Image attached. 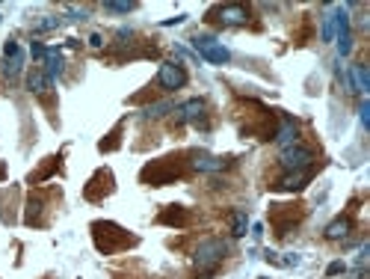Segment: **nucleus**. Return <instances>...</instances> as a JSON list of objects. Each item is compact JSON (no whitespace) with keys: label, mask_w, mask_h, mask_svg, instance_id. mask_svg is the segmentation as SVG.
I'll return each instance as SVG.
<instances>
[{"label":"nucleus","mask_w":370,"mask_h":279,"mask_svg":"<svg viewBox=\"0 0 370 279\" xmlns=\"http://www.w3.org/2000/svg\"><path fill=\"white\" fill-rule=\"evenodd\" d=\"M184 21H187V15H175V18H166L163 27H178V24H184Z\"/></svg>","instance_id":"30"},{"label":"nucleus","mask_w":370,"mask_h":279,"mask_svg":"<svg viewBox=\"0 0 370 279\" xmlns=\"http://www.w3.org/2000/svg\"><path fill=\"white\" fill-rule=\"evenodd\" d=\"M353 229H355L353 217L341 214V217H335L326 229H323V238H326V241H346V238L353 235Z\"/></svg>","instance_id":"15"},{"label":"nucleus","mask_w":370,"mask_h":279,"mask_svg":"<svg viewBox=\"0 0 370 279\" xmlns=\"http://www.w3.org/2000/svg\"><path fill=\"white\" fill-rule=\"evenodd\" d=\"M104 9H107V13H113V15H128V13L137 9V3H133V0H107Z\"/></svg>","instance_id":"23"},{"label":"nucleus","mask_w":370,"mask_h":279,"mask_svg":"<svg viewBox=\"0 0 370 279\" xmlns=\"http://www.w3.org/2000/svg\"><path fill=\"white\" fill-rule=\"evenodd\" d=\"M302 217H305V211H302V205H296V202L273 205V211H270V223L276 226V235L278 238L290 235V232H294L299 223H302Z\"/></svg>","instance_id":"3"},{"label":"nucleus","mask_w":370,"mask_h":279,"mask_svg":"<svg viewBox=\"0 0 370 279\" xmlns=\"http://www.w3.org/2000/svg\"><path fill=\"white\" fill-rule=\"evenodd\" d=\"M314 170H302V173H287L285 178H278V182L273 184L276 191H302L308 182H311Z\"/></svg>","instance_id":"16"},{"label":"nucleus","mask_w":370,"mask_h":279,"mask_svg":"<svg viewBox=\"0 0 370 279\" xmlns=\"http://www.w3.org/2000/svg\"><path fill=\"white\" fill-rule=\"evenodd\" d=\"M157 86L166 89V93H178L181 86H187V69H184V63H175V60L160 63V69H157Z\"/></svg>","instance_id":"7"},{"label":"nucleus","mask_w":370,"mask_h":279,"mask_svg":"<svg viewBox=\"0 0 370 279\" xmlns=\"http://www.w3.org/2000/svg\"><path fill=\"white\" fill-rule=\"evenodd\" d=\"M314 152L308 146H299V143H294V146L282 149V154H278V166H282L285 173H302V170H314Z\"/></svg>","instance_id":"4"},{"label":"nucleus","mask_w":370,"mask_h":279,"mask_svg":"<svg viewBox=\"0 0 370 279\" xmlns=\"http://www.w3.org/2000/svg\"><path fill=\"white\" fill-rule=\"evenodd\" d=\"M107 193H113V173L98 170L92 178H89V184L83 187V196L89 199V202H101Z\"/></svg>","instance_id":"10"},{"label":"nucleus","mask_w":370,"mask_h":279,"mask_svg":"<svg viewBox=\"0 0 370 279\" xmlns=\"http://www.w3.org/2000/svg\"><path fill=\"white\" fill-rule=\"evenodd\" d=\"M92 241H95V247L98 253H119V250H125L131 247V244H137V238L128 235L121 226H116V223H110V220H95L92 223Z\"/></svg>","instance_id":"1"},{"label":"nucleus","mask_w":370,"mask_h":279,"mask_svg":"<svg viewBox=\"0 0 370 279\" xmlns=\"http://www.w3.org/2000/svg\"><path fill=\"white\" fill-rule=\"evenodd\" d=\"M273 140H276L282 149H287V146H294V143H299V122L282 113V116H278V128H276V134H273Z\"/></svg>","instance_id":"14"},{"label":"nucleus","mask_w":370,"mask_h":279,"mask_svg":"<svg viewBox=\"0 0 370 279\" xmlns=\"http://www.w3.org/2000/svg\"><path fill=\"white\" fill-rule=\"evenodd\" d=\"M48 89H51V77L44 74L42 65H33L30 74H27V93H33V95H44Z\"/></svg>","instance_id":"17"},{"label":"nucleus","mask_w":370,"mask_h":279,"mask_svg":"<svg viewBox=\"0 0 370 279\" xmlns=\"http://www.w3.org/2000/svg\"><path fill=\"white\" fill-rule=\"evenodd\" d=\"M346 271V262H332L329 267H326V276H338V273H344Z\"/></svg>","instance_id":"28"},{"label":"nucleus","mask_w":370,"mask_h":279,"mask_svg":"<svg viewBox=\"0 0 370 279\" xmlns=\"http://www.w3.org/2000/svg\"><path fill=\"white\" fill-rule=\"evenodd\" d=\"M190 42H193V51L199 54L201 60H208V63H214V65H222V63L231 60L228 48L217 36H208V33H205V36H193Z\"/></svg>","instance_id":"6"},{"label":"nucleus","mask_w":370,"mask_h":279,"mask_svg":"<svg viewBox=\"0 0 370 279\" xmlns=\"http://www.w3.org/2000/svg\"><path fill=\"white\" fill-rule=\"evenodd\" d=\"M335 39V9L323 15V42H332Z\"/></svg>","instance_id":"25"},{"label":"nucleus","mask_w":370,"mask_h":279,"mask_svg":"<svg viewBox=\"0 0 370 279\" xmlns=\"http://www.w3.org/2000/svg\"><path fill=\"white\" fill-rule=\"evenodd\" d=\"M335 36H338V57L353 54V30H350V9L335 6Z\"/></svg>","instance_id":"9"},{"label":"nucleus","mask_w":370,"mask_h":279,"mask_svg":"<svg viewBox=\"0 0 370 279\" xmlns=\"http://www.w3.org/2000/svg\"><path fill=\"white\" fill-rule=\"evenodd\" d=\"M228 220H231V238H243L246 229H249V217H246V211L234 208L228 214Z\"/></svg>","instance_id":"21"},{"label":"nucleus","mask_w":370,"mask_h":279,"mask_svg":"<svg viewBox=\"0 0 370 279\" xmlns=\"http://www.w3.org/2000/svg\"><path fill=\"white\" fill-rule=\"evenodd\" d=\"M60 24H62L60 15H44L42 21H36V24H33V33H48V30H57Z\"/></svg>","instance_id":"24"},{"label":"nucleus","mask_w":370,"mask_h":279,"mask_svg":"<svg viewBox=\"0 0 370 279\" xmlns=\"http://www.w3.org/2000/svg\"><path fill=\"white\" fill-rule=\"evenodd\" d=\"M205 98H190L181 107H175V125H190V122H196V125H205Z\"/></svg>","instance_id":"11"},{"label":"nucleus","mask_w":370,"mask_h":279,"mask_svg":"<svg viewBox=\"0 0 370 279\" xmlns=\"http://www.w3.org/2000/svg\"><path fill=\"white\" fill-rule=\"evenodd\" d=\"M89 48L101 51V48H104V36H101V33H92V36H89Z\"/></svg>","instance_id":"29"},{"label":"nucleus","mask_w":370,"mask_h":279,"mask_svg":"<svg viewBox=\"0 0 370 279\" xmlns=\"http://www.w3.org/2000/svg\"><path fill=\"white\" fill-rule=\"evenodd\" d=\"M175 158H163V161H154L142 170V182L145 184H154V187H163V184H172L175 178H181V166L172 164Z\"/></svg>","instance_id":"5"},{"label":"nucleus","mask_w":370,"mask_h":279,"mask_svg":"<svg viewBox=\"0 0 370 279\" xmlns=\"http://www.w3.org/2000/svg\"><path fill=\"white\" fill-rule=\"evenodd\" d=\"M187 166L196 173H222L231 166V158H217V154H208V152H193Z\"/></svg>","instance_id":"12"},{"label":"nucleus","mask_w":370,"mask_h":279,"mask_svg":"<svg viewBox=\"0 0 370 279\" xmlns=\"http://www.w3.org/2000/svg\"><path fill=\"white\" fill-rule=\"evenodd\" d=\"M3 54H6V63H3V77H6L9 83H12V81H18L21 69H24V60H27V54L21 51V45H18L15 39H12V42H6Z\"/></svg>","instance_id":"13"},{"label":"nucleus","mask_w":370,"mask_h":279,"mask_svg":"<svg viewBox=\"0 0 370 279\" xmlns=\"http://www.w3.org/2000/svg\"><path fill=\"white\" fill-rule=\"evenodd\" d=\"M62 69H65V60H62V54L57 51V48H48V57H44V74L51 77H60L62 74Z\"/></svg>","instance_id":"19"},{"label":"nucleus","mask_w":370,"mask_h":279,"mask_svg":"<svg viewBox=\"0 0 370 279\" xmlns=\"http://www.w3.org/2000/svg\"><path fill=\"white\" fill-rule=\"evenodd\" d=\"M172 110H175V102H157L142 110V119H160L166 113H172Z\"/></svg>","instance_id":"22"},{"label":"nucleus","mask_w":370,"mask_h":279,"mask_svg":"<svg viewBox=\"0 0 370 279\" xmlns=\"http://www.w3.org/2000/svg\"><path fill=\"white\" fill-rule=\"evenodd\" d=\"M249 6H243V3H226V6H217L214 13H210V21H219L222 27H243V24H249Z\"/></svg>","instance_id":"8"},{"label":"nucleus","mask_w":370,"mask_h":279,"mask_svg":"<svg viewBox=\"0 0 370 279\" xmlns=\"http://www.w3.org/2000/svg\"><path fill=\"white\" fill-rule=\"evenodd\" d=\"M226 255H228V244L226 241H222V238H205L193 253V264H196L199 273L210 276L222 262H226Z\"/></svg>","instance_id":"2"},{"label":"nucleus","mask_w":370,"mask_h":279,"mask_svg":"<svg viewBox=\"0 0 370 279\" xmlns=\"http://www.w3.org/2000/svg\"><path fill=\"white\" fill-rule=\"evenodd\" d=\"M350 74H353L355 93H358V95H367V93H370V74H367V65H364V63H355L353 69H350Z\"/></svg>","instance_id":"20"},{"label":"nucleus","mask_w":370,"mask_h":279,"mask_svg":"<svg viewBox=\"0 0 370 279\" xmlns=\"http://www.w3.org/2000/svg\"><path fill=\"white\" fill-rule=\"evenodd\" d=\"M358 119H362V125L370 128V102L362 98V104H358Z\"/></svg>","instance_id":"26"},{"label":"nucleus","mask_w":370,"mask_h":279,"mask_svg":"<svg viewBox=\"0 0 370 279\" xmlns=\"http://www.w3.org/2000/svg\"><path fill=\"white\" fill-rule=\"evenodd\" d=\"M30 54H33L36 60H44V57H48V48H44L42 42H33V45H30Z\"/></svg>","instance_id":"27"},{"label":"nucleus","mask_w":370,"mask_h":279,"mask_svg":"<svg viewBox=\"0 0 370 279\" xmlns=\"http://www.w3.org/2000/svg\"><path fill=\"white\" fill-rule=\"evenodd\" d=\"M157 223H163V226H175V229H181V226H187V223H190V214H187V208H181V205H169L160 217H157Z\"/></svg>","instance_id":"18"}]
</instances>
